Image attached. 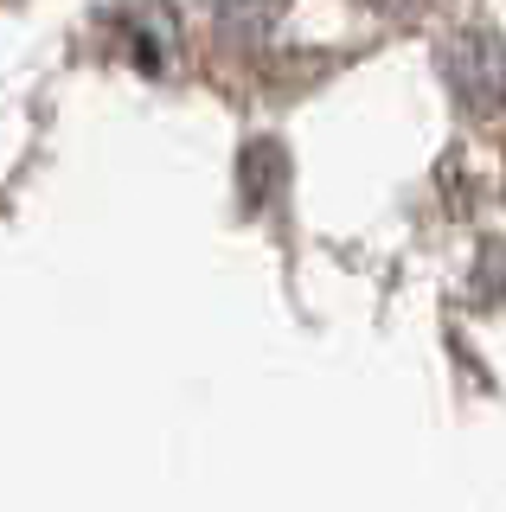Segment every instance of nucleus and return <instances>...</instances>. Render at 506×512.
Wrapping results in <instances>:
<instances>
[{
  "mask_svg": "<svg viewBox=\"0 0 506 512\" xmlns=\"http://www.w3.org/2000/svg\"><path fill=\"white\" fill-rule=\"evenodd\" d=\"M442 77H449V90L462 96V109L474 116H487V109L506 103V45L494 32H449L442 39Z\"/></svg>",
  "mask_w": 506,
  "mask_h": 512,
  "instance_id": "1",
  "label": "nucleus"
}]
</instances>
